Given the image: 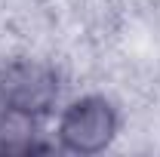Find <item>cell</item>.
Segmentation results:
<instances>
[{
    "label": "cell",
    "mask_w": 160,
    "mask_h": 157,
    "mask_svg": "<svg viewBox=\"0 0 160 157\" xmlns=\"http://www.w3.org/2000/svg\"><path fill=\"white\" fill-rule=\"evenodd\" d=\"M120 133V111L111 99L89 93L71 99L56 120V148L68 154H102Z\"/></svg>",
    "instance_id": "obj_1"
},
{
    "label": "cell",
    "mask_w": 160,
    "mask_h": 157,
    "mask_svg": "<svg viewBox=\"0 0 160 157\" xmlns=\"http://www.w3.org/2000/svg\"><path fill=\"white\" fill-rule=\"evenodd\" d=\"M62 99V77L40 59H12L0 65V108L46 120Z\"/></svg>",
    "instance_id": "obj_2"
},
{
    "label": "cell",
    "mask_w": 160,
    "mask_h": 157,
    "mask_svg": "<svg viewBox=\"0 0 160 157\" xmlns=\"http://www.w3.org/2000/svg\"><path fill=\"white\" fill-rule=\"evenodd\" d=\"M49 148L56 145L43 139V120L0 108V154H40Z\"/></svg>",
    "instance_id": "obj_3"
}]
</instances>
